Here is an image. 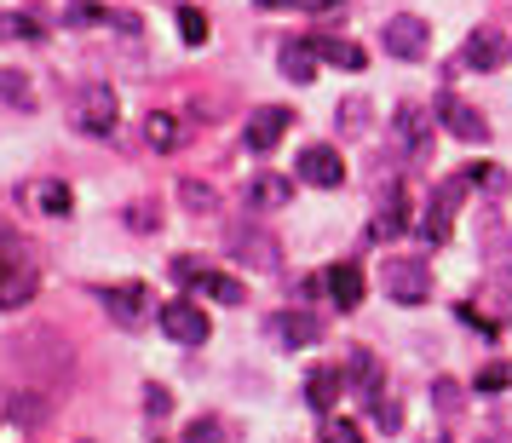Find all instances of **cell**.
<instances>
[{
    "mask_svg": "<svg viewBox=\"0 0 512 443\" xmlns=\"http://www.w3.org/2000/svg\"><path fill=\"white\" fill-rule=\"evenodd\" d=\"M380 288H386V300H397V305H426V294H432V265L397 254V259L380 265Z\"/></svg>",
    "mask_w": 512,
    "mask_h": 443,
    "instance_id": "obj_1",
    "label": "cell"
},
{
    "mask_svg": "<svg viewBox=\"0 0 512 443\" xmlns=\"http://www.w3.org/2000/svg\"><path fill=\"white\" fill-rule=\"evenodd\" d=\"M35 288H41V254L35 248H18V259L0 271V311H18V305L35 300Z\"/></svg>",
    "mask_w": 512,
    "mask_h": 443,
    "instance_id": "obj_2",
    "label": "cell"
},
{
    "mask_svg": "<svg viewBox=\"0 0 512 443\" xmlns=\"http://www.w3.org/2000/svg\"><path fill=\"white\" fill-rule=\"evenodd\" d=\"M466 185H472V179H449V185H438V196H432V202H426V213H420V242H432V248H438V242H449V231H455V202H461L466 196Z\"/></svg>",
    "mask_w": 512,
    "mask_h": 443,
    "instance_id": "obj_3",
    "label": "cell"
},
{
    "mask_svg": "<svg viewBox=\"0 0 512 443\" xmlns=\"http://www.w3.org/2000/svg\"><path fill=\"white\" fill-rule=\"evenodd\" d=\"M70 121L81 127V133H93V139H110V133H116V93H110L104 81H87L81 98H75Z\"/></svg>",
    "mask_w": 512,
    "mask_h": 443,
    "instance_id": "obj_4",
    "label": "cell"
},
{
    "mask_svg": "<svg viewBox=\"0 0 512 443\" xmlns=\"http://www.w3.org/2000/svg\"><path fill=\"white\" fill-rule=\"evenodd\" d=\"M380 47L392 52V58H426V47H432V24L415 18V12H397V18L380 24Z\"/></svg>",
    "mask_w": 512,
    "mask_h": 443,
    "instance_id": "obj_5",
    "label": "cell"
},
{
    "mask_svg": "<svg viewBox=\"0 0 512 443\" xmlns=\"http://www.w3.org/2000/svg\"><path fill=\"white\" fill-rule=\"evenodd\" d=\"M162 334L173 340V346H202L213 328H208V311L196 300H167L162 305Z\"/></svg>",
    "mask_w": 512,
    "mask_h": 443,
    "instance_id": "obj_6",
    "label": "cell"
},
{
    "mask_svg": "<svg viewBox=\"0 0 512 443\" xmlns=\"http://www.w3.org/2000/svg\"><path fill=\"white\" fill-rule=\"evenodd\" d=\"M392 139H397V150H403L409 162H432V116H426V110L403 104V110L392 116Z\"/></svg>",
    "mask_w": 512,
    "mask_h": 443,
    "instance_id": "obj_7",
    "label": "cell"
},
{
    "mask_svg": "<svg viewBox=\"0 0 512 443\" xmlns=\"http://www.w3.org/2000/svg\"><path fill=\"white\" fill-rule=\"evenodd\" d=\"M300 179L317 190H340L346 185V162H340V150L334 144H305L300 150Z\"/></svg>",
    "mask_w": 512,
    "mask_h": 443,
    "instance_id": "obj_8",
    "label": "cell"
},
{
    "mask_svg": "<svg viewBox=\"0 0 512 443\" xmlns=\"http://www.w3.org/2000/svg\"><path fill=\"white\" fill-rule=\"evenodd\" d=\"M432 110H438V121L449 127V133H455V139H466V144H489V121L478 116L472 104H461L455 93H438V104H432Z\"/></svg>",
    "mask_w": 512,
    "mask_h": 443,
    "instance_id": "obj_9",
    "label": "cell"
},
{
    "mask_svg": "<svg viewBox=\"0 0 512 443\" xmlns=\"http://www.w3.org/2000/svg\"><path fill=\"white\" fill-rule=\"evenodd\" d=\"M18 202L35 213H47V219H70L75 213V190L64 185V179H29L24 190H18Z\"/></svg>",
    "mask_w": 512,
    "mask_h": 443,
    "instance_id": "obj_10",
    "label": "cell"
},
{
    "mask_svg": "<svg viewBox=\"0 0 512 443\" xmlns=\"http://www.w3.org/2000/svg\"><path fill=\"white\" fill-rule=\"evenodd\" d=\"M323 294L334 300V311H357V305L369 300V277H363V265H328L323 271Z\"/></svg>",
    "mask_w": 512,
    "mask_h": 443,
    "instance_id": "obj_11",
    "label": "cell"
},
{
    "mask_svg": "<svg viewBox=\"0 0 512 443\" xmlns=\"http://www.w3.org/2000/svg\"><path fill=\"white\" fill-rule=\"evenodd\" d=\"M173 277L185 282V288H196V294H208V300H219V305H242V282H236V277L202 271V265H190V259H179V265H173Z\"/></svg>",
    "mask_w": 512,
    "mask_h": 443,
    "instance_id": "obj_12",
    "label": "cell"
},
{
    "mask_svg": "<svg viewBox=\"0 0 512 443\" xmlns=\"http://www.w3.org/2000/svg\"><path fill=\"white\" fill-rule=\"evenodd\" d=\"M231 248L242 265H254V271H277V236L259 231V225H231Z\"/></svg>",
    "mask_w": 512,
    "mask_h": 443,
    "instance_id": "obj_13",
    "label": "cell"
},
{
    "mask_svg": "<svg viewBox=\"0 0 512 443\" xmlns=\"http://www.w3.org/2000/svg\"><path fill=\"white\" fill-rule=\"evenodd\" d=\"M403 225H409V190L392 179V185L380 190V208H374V219H369V236L374 242H392Z\"/></svg>",
    "mask_w": 512,
    "mask_h": 443,
    "instance_id": "obj_14",
    "label": "cell"
},
{
    "mask_svg": "<svg viewBox=\"0 0 512 443\" xmlns=\"http://www.w3.org/2000/svg\"><path fill=\"white\" fill-rule=\"evenodd\" d=\"M288 110H277V104H265V110H254L248 116V127H242V144L254 150V156H265V150H277L282 144V133H288Z\"/></svg>",
    "mask_w": 512,
    "mask_h": 443,
    "instance_id": "obj_15",
    "label": "cell"
},
{
    "mask_svg": "<svg viewBox=\"0 0 512 443\" xmlns=\"http://www.w3.org/2000/svg\"><path fill=\"white\" fill-rule=\"evenodd\" d=\"M501 64V35L495 29H472L461 41V52H455V70H472V75H489Z\"/></svg>",
    "mask_w": 512,
    "mask_h": 443,
    "instance_id": "obj_16",
    "label": "cell"
},
{
    "mask_svg": "<svg viewBox=\"0 0 512 443\" xmlns=\"http://www.w3.org/2000/svg\"><path fill=\"white\" fill-rule=\"evenodd\" d=\"M104 311L127 328L144 323V317H150V288H144V282H116V288H104Z\"/></svg>",
    "mask_w": 512,
    "mask_h": 443,
    "instance_id": "obj_17",
    "label": "cell"
},
{
    "mask_svg": "<svg viewBox=\"0 0 512 443\" xmlns=\"http://www.w3.org/2000/svg\"><path fill=\"white\" fill-rule=\"evenodd\" d=\"M346 386H351L357 397H363L369 409L380 403V392H386V374H380V363H374V351H363V346H357V351L346 357Z\"/></svg>",
    "mask_w": 512,
    "mask_h": 443,
    "instance_id": "obj_18",
    "label": "cell"
},
{
    "mask_svg": "<svg viewBox=\"0 0 512 443\" xmlns=\"http://www.w3.org/2000/svg\"><path fill=\"white\" fill-rule=\"evenodd\" d=\"M271 340H282V346H317L323 340V317H311V311H277L271 317Z\"/></svg>",
    "mask_w": 512,
    "mask_h": 443,
    "instance_id": "obj_19",
    "label": "cell"
},
{
    "mask_svg": "<svg viewBox=\"0 0 512 443\" xmlns=\"http://www.w3.org/2000/svg\"><path fill=\"white\" fill-rule=\"evenodd\" d=\"M340 392H346V369H311L305 374V403H311V409H317V415H328V409H334V403H340Z\"/></svg>",
    "mask_w": 512,
    "mask_h": 443,
    "instance_id": "obj_20",
    "label": "cell"
},
{
    "mask_svg": "<svg viewBox=\"0 0 512 443\" xmlns=\"http://www.w3.org/2000/svg\"><path fill=\"white\" fill-rule=\"evenodd\" d=\"M472 311H495L489 323H495V328H512V271H495V277L484 282V294L472 300Z\"/></svg>",
    "mask_w": 512,
    "mask_h": 443,
    "instance_id": "obj_21",
    "label": "cell"
},
{
    "mask_svg": "<svg viewBox=\"0 0 512 443\" xmlns=\"http://www.w3.org/2000/svg\"><path fill=\"white\" fill-rule=\"evenodd\" d=\"M317 41H282V75L288 81H300V87H311L317 81Z\"/></svg>",
    "mask_w": 512,
    "mask_h": 443,
    "instance_id": "obj_22",
    "label": "cell"
},
{
    "mask_svg": "<svg viewBox=\"0 0 512 443\" xmlns=\"http://www.w3.org/2000/svg\"><path fill=\"white\" fill-rule=\"evenodd\" d=\"M317 58L334 64V70H363L369 64V52L357 47V41H346V35H317Z\"/></svg>",
    "mask_w": 512,
    "mask_h": 443,
    "instance_id": "obj_23",
    "label": "cell"
},
{
    "mask_svg": "<svg viewBox=\"0 0 512 443\" xmlns=\"http://www.w3.org/2000/svg\"><path fill=\"white\" fill-rule=\"evenodd\" d=\"M288 202H294V185L282 173H259L248 185V208H288Z\"/></svg>",
    "mask_w": 512,
    "mask_h": 443,
    "instance_id": "obj_24",
    "label": "cell"
},
{
    "mask_svg": "<svg viewBox=\"0 0 512 443\" xmlns=\"http://www.w3.org/2000/svg\"><path fill=\"white\" fill-rule=\"evenodd\" d=\"M0 104H18V110H35V87H29L24 70H0Z\"/></svg>",
    "mask_w": 512,
    "mask_h": 443,
    "instance_id": "obj_25",
    "label": "cell"
},
{
    "mask_svg": "<svg viewBox=\"0 0 512 443\" xmlns=\"http://www.w3.org/2000/svg\"><path fill=\"white\" fill-rule=\"evenodd\" d=\"M144 139L156 144V150H173V144H179V116H173V110H150V116H144Z\"/></svg>",
    "mask_w": 512,
    "mask_h": 443,
    "instance_id": "obj_26",
    "label": "cell"
},
{
    "mask_svg": "<svg viewBox=\"0 0 512 443\" xmlns=\"http://www.w3.org/2000/svg\"><path fill=\"white\" fill-rule=\"evenodd\" d=\"M472 392H484V397L512 392V357H507V363H484V369L472 374Z\"/></svg>",
    "mask_w": 512,
    "mask_h": 443,
    "instance_id": "obj_27",
    "label": "cell"
},
{
    "mask_svg": "<svg viewBox=\"0 0 512 443\" xmlns=\"http://www.w3.org/2000/svg\"><path fill=\"white\" fill-rule=\"evenodd\" d=\"M47 29L35 24L29 12H0V41H41Z\"/></svg>",
    "mask_w": 512,
    "mask_h": 443,
    "instance_id": "obj_28",
    "label": "cell"
},
{
    "mask_svg": "<svg viewBox=\"0 0 512 443\" xmlns=\"http://www.w3.org/2000/svg\"><path fill=\"white\" fill-rule=\"evenodd\" d=\"M179 202H185L190 213H213V185H202V179H179Z\"/></svg>",
    "mask_w": 512,
    "mask_h": 443,
    "instance_id": "obj_29",
    "label": "cell"
},
{
    "mask_svg": "<svg viewBox=\"0 0 512 443\" xmlns=\"http://www.w3.org/2000/svg\"><path fill=\"white\" fill-rule=\"evenodd\" d=\"M179 35H185V47H208V12L185 6V12H179Z\"/></svg>",
    "mask_w": 512,
    "mask_h": 443,
    "instance_id": "obj_30",
    "label": "cell"
},
{
    "mask_svg": "<svg viewBox=\"0 0 512 443\" xmlns=\"http://www.w3.org/2000/svg\"><path fill=\"white\" fill-rule=\"evenodd\" d=\"M185 443H225V426L213 415H202V420H190V432H185Z\"/></svg>",
    "mask_w": 512,
    "mask_h": 443,
    "instance_id": "obj_31",
    "label": "cell"
},
{
    "mask_svg": "<svg viewBox=\"0 0 512 443\" xmlns=\"http://www.w3.org/2000/svg\"><path fill=\"white\" fill-rule=\"evenodd\" d=\"M127 225H133V231H162V213L150 208V202H133V208H127Z\"/></svg>",
    "mask_w": 512,
    "mask_h": 443,
    "instance_id": "obj_32",
    "label": "cell"
},
{
    "mask_svg": "<svg viewBox=\"0 0 512 443\" xmlns=\"http://www.w3.org/2000/svg\"><path fill=\"white\" fill-rule=\"evenodd\" d=\"M18 248H24V236L12 231V225H0V271H6L12 259H18Z\"/></svg>",
    "mask_w": 512,
    "mask_h": 443,
    "instance_id": "obj_33",
    "label": "cell"
},
{
    "mask_svg": "<svg viewBox=\"0 0 512 443\" xmlns=\"http://www.w3.org/2000/svg\"><path fill=\"white\" fill-rule=\"evenodd\" d=\"M328 443H363V426H357V420H334Z\"/></svg>",
    "mask_w": 512,
    "mask_h": 443,
    "instance_id": "obj_34",
    "label": "cell"
},
{
    "mask_svg": "<svg viewBox=\"0 0 512 443\" xmlns=\"http://www.w3.org/2000/svg\"><path fill=\"white\" fill-rule=\"evenodd\" d=\"M167 403H173V397H167L162 386H144V409H150V415H167Z\"/></svg>",
    "mask_w": 512,
    "mask_h": 443,
    "instance_id": "obj_35",
    "label": "cell"
},
{
    "mask_svg": "<svg viewBox=\"0 0 512 443\" xmlns=\"http://www.w3.org/2000/svg\"><path fill=\"white\" fill-rule=\"evenodd\" d=\"M294 6H305V12H323V6H334V0H294Z\"/></svg>",
    "mask_w": 512,
    "mask_h": 443,
    "instance_id": "obj_36",
    "label": "cell"
},
{
    "mask_svg": "<svg viewBox=\"0 0 512 443\" xmlns=\"http://www.w3.org/2000/svg\"><path fill=\"white\" fill-rule=\"evenodd\" d=\"M259 6H294V0H259Z\"/></svg>",
    "mask_w": 512,
    "mask_h": 443,
    "instance_id": "obj_37",
    "label": "cell"
},
{
    "mask_svg": "<svg viewBox=\"0 0 512 443\" xmlns=\"http://www.w3.org/2000/svg\"><path fill=\"white\" fill-rule=\"evenodd\" d=\"M484 443H501V438H484Z\"/></svg>",
    "mask_w": 512,
    "mask_h": 443,
    "instance_id": "obj_38",
    "label": "cell"
},
{
    "mask_svg": "<svg viewBox=\"0 0 512 443\" xmlns=\"http://www.w3.org/2000/svg\"><path fill=\"white\" fill-rule=\"evenodd\" d=\"M432 443H443V438H432Z\"/></svg>",
    "mask_w": 512,
    "mask_h": 443,
    "instance_id": "obj_39",
    "label": "cell"
}]
</instances>
